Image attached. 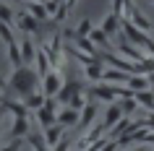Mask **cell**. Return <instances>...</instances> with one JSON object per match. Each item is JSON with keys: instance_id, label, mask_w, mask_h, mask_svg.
<instances>
[{"instance_id": "9c48e42d", "label": "cell", "mask_w": 154, "mask_h": 151, "mask_svg": "<svg viewBox=\"0 0 154 151\" xmlns=\"http://www.w3.org/2000/svg\"><path fill=\"white\" fill-rule=\"evenodd\" d=\"M26 135H29V117H16L8 138H26Z\"/></svg>"}, {"instance_id": "9a60e30c", "label": "cell", "mask_w": 154, "mask_h": 151, "mask_svg": "<svg viewBox=\"0 0 154 151\" xmlns=\"http://www.w3.org/2000/svg\"><path fill=\"white\" fill-rule=\"evenodd\" d=\"M26 11H29V16H34L39 24H45V18L50 16L47 11H45V5H42V3H29V0H26Z\"/></svg>"}, {"instance_id": "f546056e", "label": "cell", "mask_w": 154, "mask_h": 151, "mask_svg": "<svg viewBox=\"0 0 154 151\" xmlns=\"http://www.w3.org/2000/svg\"><path fill=\"white\" fill-rule=\"evenodd\" d=\"M146 83H152V86H154V73H149V76H146Z\"/></svg>"}, {"instance_id": "cb8c5ba5", "label": "cell", "mask_w": 154, "mask_h": 151, "mask_svg": "<svg viewBox=\"0 0 154 151\" xmlns=\"http://www.w3.org/2000/svg\"><path fill=\"white\" fill-rule=\"evenodd\" d=\"M123 5L131 8V0H112V16H118V18L123 16Z\"/></svg>"}, {"instance_id": "8992f818", "label": "cell", "mask_w": 154, "mask_h": 151, "mask_svg": "<svg viewBox=\"0 0 154 151\" xmlns=\"http://www.w3.org/2000/svg\"><path fill=\"white\" fill-rule=\"evenodd\" d=\"M123 120V110H120V104H112L110 110H107V115H105V120H102V125H105V130H112L118 122Z\"/></svg>"}, {"instance_id": "1f68e13d", "label": "cell", "mask_w": 154, "mask_h": 151, "mask_svg": "<svg viewBox=\"0 0 154 151\" xmlns=\"http://www.w3.org/2000/svg\"><path fill=\"white\" fill-rule=\"evenodd\" d=\"M37 151H50V149H47V146H45V149H37Z\"/></svg>"}, {"instance_id": "f1b7e54d", "label": "cell", "mask_w": 154, "mask_h": 151, "mask_svg": "<svg viewBox=\"0 0 154 151\" xmlns=\"http://www.w3.org/2000/svg\"><path fill=\"white\" fill-rule=\"evenodd\" d=\"M21 146H24V141H21V138H13L11 146H5V149H0V151H21Z\"/></svg>"}, {"instance_id": "603a6c76", "label": "cell", "mask_w": 154, "mask_h": 151, "mask_svg": "<svg viewBox=\"0 0 154 151\" xmlns=\"http://www.w3.org/2000/svg\"><path fill=\"white\" fill-rule=\"evenodd\" d=\"M91 34V18H81V24L76 26V37H89Z\"/></svg>"}, {"instance_id": "30bf717a", "label": "cell", "mask_w": 154, "mask_h": 151, "mask_svg": "<svg viewBox=\"0 0 154 151\" xmlns=\"http://www.w3.org/2000/svg\"><path fill=\"white\" fill-rule=\"evenodd\" d=\"M34 115H37V120H39V125L45 128V130H47L50 125H55V117H57V112L47 110L45 104H42V107H39V110H37V112H34Z\"/></svg>"}, {"instance_id": "7c38bea8", "label": "cell", "mask_w": 154, "mask_h": 151, "mask_svg": "<svg viewBox=\"0 0 154 151\" xmlns=\"http://www.w3.org/2000/svg\"><path fill=\"white\" fill-rule=\"evenodd\" d=\"M18 47H21V63H29L32 57H37V50H34V44H32L29 37H24V39L18 42Z\"/></svg>"}, {"instance_id": "ffe728a7", "label": "cell", "mask_w": 154, "mask_h": 151, "mask_svg": "<svg viewBox=\"0 0 154 151\" xmlns=\"http://www.w3.org/2000/svg\"><path fill=\"white\" fill-rule=\"evenodd\" d=\"M8 60H11V65H13V71L21 68V47H18V42L8 44Z\"/></svg>"}, {"instance_id": "484cf974", "label": "cell", "mask_w": 154, "mask_h": 151, "mask_svg": "<svg viewBox=\"0 0 154 151\" xmlns=\"http://www.w3.org/2000/svg\"><path fill=\"white\" fill-rule=\"evenodd\" d=\"M26 138H29V143L34 146V151H37V149H45V138H42L39 133H29Z\"/></svg>"}, {"instance_id": "6da1fadb", "label": "cell", "mask_w": 154, "mask_h": 151, "mask_svg": "<svg viewBox=\"0 0 154 151\" xmlns=\"http://www.w3.org/2000/svg\"><path fill=\"white\" fill-rule=\"evenodd\" d=\"M39 83H42L39 76H37L32 68H16V71H13V76H11V89H13V91H18L24 99H26L29 94H34Z\"/></svg>"}, {"instance_id": "277c9868", "label": "cell", "mask_w": 154, "mask_h": 151, "mask_svg": "<svg viewBox=\"0 0 154 151\" xmlns=\"http://www.w3.org/2000/svg\"><path fill=\"white\" fill-rule=\"evenodd\" d=\"M81 91H84V86L79 83V81H68V83H63V89L57 91V102H60V104H68L73 96L81 94Z\"/></svg>"}, {"instance_id": "44dd1931", "label": "cell", "mask_w": 154, "mask_h": 151, "mask_svg": "<svg viewBox=\"0 0 154 151\" xmlns=\"http://www.w3.org/2000/svg\"><path fill=\"white\" fill-rule=\"evenodd\" d=\"M102 73H105L102 63H91V65H86V76H89V81H99V78H102Z\"/></svg>"}, {"instance_id": "4dcf8cb0", "label": "cell", "mask_w": 154, "mask_h": 151, "mask_svg": "<svg viewBox=\"0 0 154 151\" xmlns=\"http://www.w3.org/2000/svg\"><path fill=\"white\" fill-rule=\"evenodd\" d=\"M0 89H5V83H3V78H0Z\"/></svg>"}, {"instance_id": "5b68a950", "label": "cell", "mask_w": 154, "mask_h": 151, "mask_svg": "<svg viewBox=\"0 0 154 151\" xmlns=\"http://www.w3.org/2000/svg\"><path fill=\"white\" fill-rule=\"evenodd\" d=\"M128 11H131V18H128V21L136 26V29H144V32H152V29H154V24H152V21H149V18H146L138 8H133V5H131Z\"/></svg>"}, {"instance_id": "d6986e66", "label": "cell", "mask_w": 154, "mask_h": 151, "mask_svg": "<svg viewBox=\"0 0 154 151\" xmlns=\"http://www.w3.org/2000/svg\"><path fill=\"white\" fill-rule=\"evenodd\" d=\"M102 78L110 81V83H128V73H123V71H105Z\"/></svg>"}, {"instance_id": "4316f807", "label": "cell", "mask_w": 154, "mask_h": 151, "mask_svg": "<svg viewBox=\"0 0 154 151\" xmlns=\"http://www.w3.org/2000/svg\"><path fill=\"white\" fill-rule=\"evenodd\" d=\"M136 107H138V104H136V99H133V96H128V99H125V102L120 104V110L125 112V115H131V112L136 110Z\"/></svg>"}, {"instance_id": "d6a6232c", "label": "cell", "mask_w": 154, "mask_h": 151, "mask_svg": "<svg viewBox=\"0 0 154 151\" xmlns=\"http://www.w3.org/2000/svg\"><path fill=\"white\" fill-rule=\"evenodd\" d=\"M133 151H144V149H133Z\"/></svg>"}, {"instance_id": "7a4b0ae2", "label": "cell", "mask_w": 154, "mask_h": 151, "mask_svg": "<svg viewBox=\"0 0 154 151\" xmlns=\"http://www.w3.org/2000/svg\"><path fill=\"white\" fill-rule=\"evenodd\" d=\"M63 89V73L50 71L45 78H42V94L45 96H57V91Z\"/></svg>"}, {"instance_id": "3957f363", "label": "cell", "mask_w": 154, "mask_h": 151, "mask_svg": "<svg viewBox=\"0 0 154 151\" xmlns=\"http://www.w3.org/2000/svg\"><path fill=\"white\" fill-rule=\"evenodd\" d=\"M79 120H81V112L79 110H71V107H63V110L57 112V117H55V122L60 128H73V125H79Z\"/></svg>"}, {"instance_id": "4fadbf2b", "label": "cell", "mask_w": 154, "mask_h": 151, "mask_svg": "<svg viewBox=\"0 0 154 151\" xmlns=\"http://www.w3.org/2000/svg\"><path fill=\"white\" fill-rule=\"evenodd\" d=\"M120 21H123V18H118V16H112V13H110V16L105 18V24H102L105 37H115V34H118V29H120Z\"/></svg>"}, {"instance_id": "8fae6325", "label": "cell", "mask_w": 154, "mask_h": 151, "mask_svg": "<svg viewBox=\"0 0 154 151\" xmlns=\"http://www.w3.org/2000/svg\"><path fill=\"white\" fill-rule=\"evenodd\" d=\"M118 44H120V50H123V52H125V55H128V57H131V60H133V63H136V65H141V63H144V60H146V57L141 55V52H138V50L133 47V44H131L128 39H120V42H118Z\"/></svg>"}, {"instance_id": "5bb4252c", "label": "cell", "mask_w": 154, "mask_h": 151, "mask_svg": "<svg viewBox=\"0 0 154 151\" xmlns=\"http://www.w3.org/2000/svg\"><path fill=\"white\" fill-rule=\"evenodd\" d=\"M133 99H136V104H141V107H146V110H152L154 112V91H136L133 94Z\"/></svg>"}, {"instance_id": "ba28073f", "label": "cell", "mask_w": 154, "mask_h": 151, "mask_svg": "<svg viewBox=\"0 0 154 151\" xmlns=\"http://www.w3.org/2000/svg\"><path fill=\"white\" fill-rule=\"evenodd\" d=\"M18 26H21V32H24V34H37L42 24L34 16H29V13H21V16H18Z\"/></svg>"}, {"instance_id": "52a82bcc", "label": "cell", "mask_w": 154, "mask_h": 151, "mask_svg": "<svg viewBox=\"0 0 154 151\" xmlns=\"http://www.w3.org/2000/svg\"><path fill=\"white\" fill-rule=\"evenodd\" d=\"M94 115H97V104H86V107H84V112H81V120H79V125H76V130H79V133H84V130L94 122Z\"/></svg>"}, {"instance_id": "2e32d148", "label": "cell", "mask_w": 154, "mask_h": 151, "mask_svg": "<svg viewBox=\"0 0 154 151\" xmlns=\"http://www.w3.org/2000/svg\"><path fill=\"white\" fill-rule=\"evenodd\" d=\"M42 104H45V94H39V91H34V94H29V96L24 99V107H26L29 112H37Z\"/></svg>"}, {"instance_id": "836d02e7", "label": "cell", "mask_w": 154, "mask_h": 151, "mask_svg": "<svg viewBox=\"0 0 154 151\" xmlns=\"http://www.w3.org/2000/svg\"><path fill=\"white\" fill-rule=\"evenodd\" d=\"M118 151H120V149H118Z\"/></svg>"}, {"instance_id": "d4e9b609", "label": "cell", "mask_w": 154, "mask_h": 151, "mask_svg": "<svg viewBox=\"0 0 154 151\" xmlns=\"http://www.w3.org/2000/svg\"><path fill=\"white\" fill-rule=\"evenodd\" d=\"M0 37H3V42H8V44H13V42H18L13 34H11V29H8V24H0Z\"/></svg>"}, {"instance_id": "83f0119b", "label": "cell", "mask_w": 154, "mask_h": 151, "mask_svg": "<svg viewBox=\"0 0 154 151\" xmlns=\"http://www.w3.org/2000/svg\"><path fill=\"white\" fill-rule=\"evenodd\" d=\"M0 18H3V24H11L13 21V11L8 5H0Z\"/></svg>"}, {"instance_id": "7402d4cb", "label": "cell", "mask_w": 154, "mask_h": 151, "mask_svg": "<svg viewBox=\"0 0 154 151\" xmlns=\"http://www.w3.org/2000/svg\"><path fill=\"white\" fill-rule=\"evenodd\" d=\"M86 39H89L94 47H99V44H107V37H105V32H102V29H91V34L86 37Z\"/></svg>"}, {"instance_id": "e0dca14e", "label": "cell", "mask_w": 154, "mask_h": 151, "mask_svg": "<svg viewBox=\"0 0 154 151\" xmlns=\"http://www.w3.org/2000/svg\"><path fill=\"white\" fill-rule=\"evenodd\" d=\"M125 89H131L133 94H136V91H146V89H149V83H146V76H128V83H125Z\"/></svg>"}, {"instance_id": "ac0fdd59", "label": "cell", "mask_w": 154, "mask_h": 151, "mask_svg": "<svg viewBox=\"0 0 154 151\" xmlns=\"http://www.w3.org/2000/svg\"><path fill=\"white\" fill-rule=\"evenodd\" d=\"M60 135H63V128L57 125H50L47 130H45V143H50V146H57V141H60Z\"/></svg>"}]
</instances>
